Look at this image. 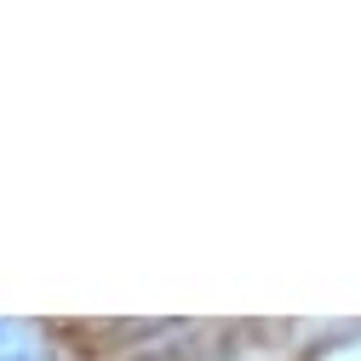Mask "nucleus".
Here are the masks:
<instances>
[{
    "mask_svg": "<svg viewBox=\"0 0 361 361\" xmlns=\"http://www.w3.org/2000/svg\"><path fill=\"white\" fill-rule=\"evenodd\" d=\"M0 361H35V350H23V344H6V350H0Z\"/></svg>",
    "mask_w": 361,
    "mask_h": 361,
    "instance_id": "f257e3e1",
    "label": "nucleus"
}]
</instances>
